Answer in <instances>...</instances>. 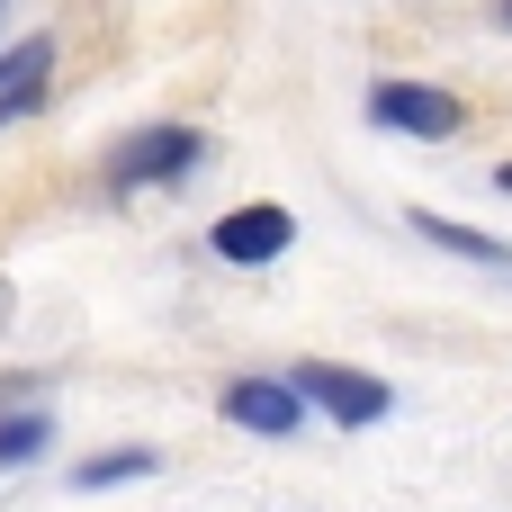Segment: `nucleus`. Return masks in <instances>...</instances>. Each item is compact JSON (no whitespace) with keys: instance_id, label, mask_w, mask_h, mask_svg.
<instances>
[{"instance_id":"nucleus-4","label":"nucleus","mask_w":512,"mask_h":512,"mask_svg":"<svg viewBox=\"0 0 512 512\" xmlns=\"http://www.w3.org/2000/svg\"><path fill=\"white\" fill-rule=\"evenodd\" d=\"M369 117H378L387 135H432V144H441V135H459L468 108H459L450 90H432V81H378V90H369Z\"/></svg>"},{"instance_id":"nucleus-10","label":"nucleus","mask_w":512,"mask_h":512,"mask_svg":"<svg viewBox=\"0 0 512 512\" xmlns=\"http://www.w3.org/2000/svg\"><path fill=\"white\" fill-rule=\"evenodd\" d=\"M495 27H512V0H495Z\"/></svg>"},{"instance_id":"nucleus-2","label":"nucleus","mask_w":512,"mask_h":512,"mask_svg":"<svg viewBox=\"0 0 512 512\" xmlns=\"http://www.w3.org/2000/svg\"><path fill=\"white\" fill-rule=\"evenodd\" d=\"M207 243H216V261L261 270V261H279V252L297 243V216H288V207H270V198H252V207L216 216V225H207Z\"/></svg>"},{"instance_id":"nucleus-6","label":"nucleus","mask_w":512,"mask_h":512,"mask_svg":"<svg viewBox=\"0 0 512 512\" xmlns=\"http://www.w3.org/2000/svg\"><path fill=\"white\" fill-rule=\"evenodd\" d=\"M45 72H54V36H27V45L0 54V126L27 117V108L45 99Z\"/></svg>"},{"instance_id":"nucleus-5","label":"nucleus","mask_w":512,"mask_h":512,"mask_svg":"<svg viewBox=\"0 0 512 512\" xmlns=\"http://www.w3.org/2000/svg\"><path fill=\"white\" fill-rule=\"evenodd\" d=\"M297 414H306L297 378H234V387H225V423H234V432L288 441V432H297Z\"/></svg>"},{"instance_id":"nucleus-9","label":"nucleus","mask_w":512,"mask_h":512,"mask_svg":"<svg viewBox=\"0 0 512 512\" xmlns=\"http://www.w3.org/2000/svg\"><path fill=\"white\" fill-rule=\"evenodd\" d=\"M126 477H153V450H108V459H90L72 486H90V495H99V486H126Z\"/></svg>"},{"instance_id":"nucleus-1","label":"nucleus","mask_w":512,"mask_h":512,"mask_svg":"<svg viewBox=\"0 0 512 512\" xmlns=\"http://www.w3.org/2000/svg\"><path fill=\"white\" fill-rule=\"evenodd\" d=\"M198 162H207L198 126H144V135H126V144L108 153V189H162V180H180V171H198Z\"/></svg>"},{"instance_id":"nucleus-7","label":"nucleus","mask_w":512,"mask_h":512,"mask_svg":"<svg viewBox=\"0 0 512 512\" xmlns=\"http://www.w3.org/2000/svg\"><path fill=\"white\" fill-rule=\"evenodd\" d=\"M414 234H423V243H441V252H459V261H486V270H512V243L477 234V225H450V216H432V207H414Z\"/></svg>"},{"instance_id":"nucleus-3","label":"nucleus","mask_w":512,"mask_h":512,"mask_svg":"<svg viewBox=\"0 0 512 512\" xmlns=\"http://www.w3.org/2000/svg\"><path fill=\"white\" fill-rule=\"evenodd\" d=\"M288 378H297V396H306V405H324L333 423H378V414L396 405V396H387V378H369V369H333V360H297Z\"/></svg>"},{"instance_id":"nucleus-8","label":"nucleus","mask_w":512,"mask_h":512,"mask_svg":"<svg viewBox=\"0 0 512 512\" xmlns=\"http://www.w3.org/2000/svg\"><path fill=\"white\" fill-rule=\"evenodd\" d=\"M45 432H54L45 414H0V468H27L45 450Z\"/></svg>"}]
</instances>
